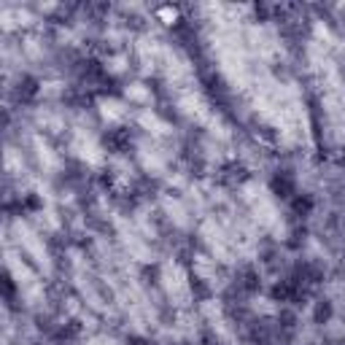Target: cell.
Listing matches in <instances>:
<instances>
[{
  "label": "cell",
  "instance_id": "1",
  "mask_svg": "<svg viewBox=\"0 0 345 345\" xmlns=\"http://www.w3.org/2000/svg\"><path fill=\"white\" fill-rule=\"evenodd\" d=\"M157 17L162 19V24H176L178 22V8H159Z\"/></svg>",
  "mask_w": 345,
  "mask_h": 345
}]
</instances>
